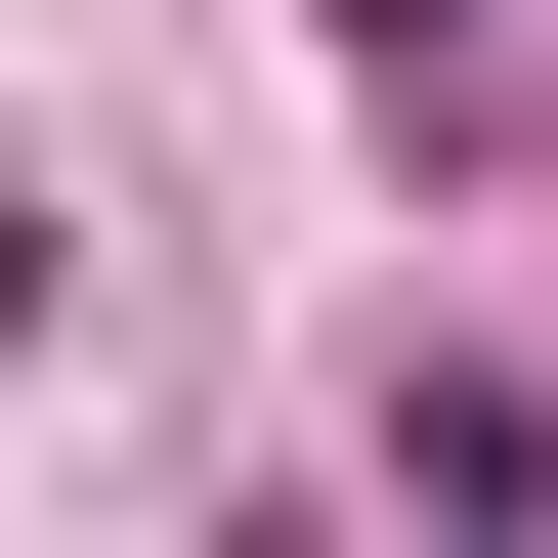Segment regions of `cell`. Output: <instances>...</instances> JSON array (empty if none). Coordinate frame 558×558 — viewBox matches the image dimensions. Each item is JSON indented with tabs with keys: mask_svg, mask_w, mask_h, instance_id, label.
Wrapping results in <instances>:
<instances>
[{
	"mask_svg": "<svg viewBox=\"0 0 558 558\" xmlns=\"http://www.w3.org/2000/svg\"><path fill=\"white\" fill-rule=\"evenodd\" d=\"M344 44H387V86H473V0H344Z\"/></svg>",
	"mask_w": 558,
	"mask_h": 558,
	"instance_id": "cell-1",
	"label": "cell"
}]
</instances>
